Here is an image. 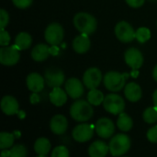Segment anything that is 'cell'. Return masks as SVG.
Returning <instances> with one entry per match:
<instances>
[{"label": "cell", "mask_w": 157, "mask_h": 157, "mask_svg": "<svg viewBox=\"0 0 157 157\" xmlns=\"http://www.w3.org/2000/svg\"><path fill=\"white\" fill-rule=\"evenodd\" d=\"M153 103H154V105L157 108V90L155 91V93L153 94Z\"/></svg>", "instance_id": "obj_39"}, {"label": "cell", "mask_w": 157, "mask_h": 157, "mask_svg": "<svg viewBox=\"0 0 157 157\" xmlns=\"http://www.w3.org/2000/svg\"><path fill=\"white\" fill-rule=\"evenodd\" d=\"M124 157H126V156H124Z\"/></svg>", "instance_id": "obj_44"}, {"label": "cell", "mask_w": 157, "mask_h": 157, "mask_svg": "<svg viewBox=\"0 0 157 157\" xmlns=\"http://www.w3.org/2000/svg\"><path fill=\"white\" fill-rule=\"evenodd\" d=\"M128 78L127 73H120L118 71H109L104 75L103 82L107 90L116 93L125 87V82Z\"/></svg>", "instance_id": "obj_4"}, {"label": "cell", "mask_w": 157, "mask_h": 157, "mask_svg": "<svg viewBox=\"0 0 157 157\" xmlns=\"http://www.w3.org/2000/svg\"><path fill=\"white\" fill-rule=\"evenodd\" d=\"M44 79L46 84L51 88L61 87L65 82L64 73L56 68H49L44 72Z\"/></svg>", "instance_id": "obj_10"}, {"label": "cell", "mask_w": 157, "mask_h": 157, "mask_svg": "<svg viewBox=\"0 0 157 157\" xmlns=\"http://www.w3.org/2000/svg\"><path fill=\"white\" fill-rule=\"evenodd\" d=\"M109 152V146L103 141H96L88 147L90 157H105Z\"/></svg>", "instance_id": "obj_20"}, {"label": "cell", "mask_w": 157, "mask_h": 157, "mask_svg": "<svg viewBox=\"0 0 157 157\" xmlns=\"http://www.w3.org/2000/svg\"><path fill=\"white\" fill-rule=\"evenodd\" d=\"M37 157H47L46 155H38Z\"/></svg>", "instance_id": "obj_41"}, {"label": "cell", "mask_w": 157, "mask_h": 157, "mask_svg": "<svg viewBox=\"0 0 157 157\" xmlns=\"http://www.w3.org/2000/svg\"><path fill=\"white\" fill-rule=\"evenodd\" d=\"M102 79H103L102 72L98 68H90L86 69L83 75L84 85L89 90L97 89L100 85Z\"/></svg>", "instance_id": "obj_9"}, {"label": "cell", "mask_w": 157, "mask_h": 157, "mask_svg": "<svg viewBox=\"0 0 157 157\" xmlns=\"http://www.w3.org/2000/svg\"><path fill=\"white\" fill-rule=\"evenodd\" d=\"M67 96L65 90L61 89V87L52 88L50 93V101L55 106H63L67 102Z\"/></svg>", "instance_id": "obj_22"}, {"label": "cell", "mask_w": 157, "mask_h": 157, "mask_svg": "<svg viewBox=\"0 0 157 157\" xmlns=\"http://www.w3.org/2000/svg\"><path fill=\"white\" fill-rule=\"evenodd\" d=\"M28 89L32 93H40L43 90L45 85V79L39 73L33 72L28 75L26 80Z\"/></svg>", "instance_id": "obj_16"}, {"label": "cell", "mask_w": 157, "mask_h": 157, "mask_svg": "<svg viewBox=\"0 0 157 157\" xmlns=\"http://www.w3.org/2000/svg\"><path fill=\"white\" fill-rule=\"evenodd\" d=\"M73 22L75 29L80 33H85L87 35L94 33L98 26L97 19L91 14L86 12H79L75 14Z\"/></svg>", "instance_id": "obj_1"}, {"label": "cell", "mask_w": 157, "mask_h": 157, "mask_svg": "<svg viewBox=\"0 0 157 157\" xmlns=\"http://www.w3.org/2000/svg\"><path fill=\"white\" fill-rule=\"evenodd\" d=\"M151 38V31L146 27H141L136 31V40L141 43H144L149 41Z\"/></svg>", "instance_id": "obj_30"}, {"label": "cell", "mask_w": 157, "mask_h": 157, "mask_svg": "<svg viewBox=\"0 0 157 157\" xmlns=\"http://www.w3.org/2000/svg\"><path fill=\"white\" fill-rule=\"evenodd\" d=\"M95 130L100 138L109 139L115 132V125L111 119L108 118H101L97 121Z\"/></svg>", "instance_id": "obj_13"}, {"label": "cell", "mask_w": 157, "mask_h": 157, "mask_svg": "<svg viewBox=\"0 0 157 157\" xmlns=\"http://www.w3.org/2000/svg\"><path fill=\"white\" fill-rule=\"evenodd\" d=\"M16 137L14 133H8V132H1L0 133V149L5 150L8 149L13 146L14 141Z\"/></svg>", "instance_id": "obj_27"}, {"label": "cell", "mask_w": 157, "mask_h": 157, "mask_svg": "<svg viewBox=\"0 0 157 157\" xmlns=\"http://www.w3.org/2000/svg\"><path fill=\"white\" fill-rule=\"evenodd\" d=\"M68 128L67 118L63 115H55L50 121V129L52 133L56 135L63 134Z\"/></svg>", "instance_id": "obj_17"}, {"label": "cell", "mask_w": 157, "mask_h": 157, "mask_svg": "<svg viewBox=\"0 0 157 157\" xmlns=\"http://www.w3.org/2000/svg\"><path fill=\"white\" fill-rule=\"evenodd\" d=\"M117 126L120 130L123 132H128L133 127V120L128 114L122 112L119 115V118L117 119Z\"/></svg>", "instance_id": "obj_25"}, {"label": "cell", "mask_w": 157, "mask_h": 157, "mask_svg": "<svg viewBox=\"0 0 157 157\" xmlns=\"http://www.w3.org/2000/svg\"><path fill=\"white\" fill-rule=\"evenodd\" d=\"M10 35L9 33L5 31V29H1L0 31V45L1 46H7L10 43Z\"/></svg>", "instance_id": "obj_33"}, {"label": "cell", "mask_w": 157, "mask_h": 157, "mask_svg": "<svg viewBox=\"0 0 157 157\" xmlns=\"http://www.w3.org/2000/svg\"><path fill=\"white\" fill-rule=\"evenodd\" d=\"M153 78L155 79V81L157 82V65L155 67V68L153 70Z\"/></svg>", "instance_id": "obj_40"}, {"label": "cell", "mask_w": 157, "mask_h": 157, "mask_svg": "<svg viewBox=\"0 0 157 157\" xmlns=\"http://www.w3.org/2000/svg\"><path fill=\"white\" fill-rule=\"evenodd\" d=\"M63 36H64L63 28L62 27L61 24L57 22L49 24L44 32L45 40L51 45L60 44L63 40Z\"/></svg>", "instance_id": "obj_6"}, {"label": "cell", "mask_w": 157, "mask_h": 157, "mask_svg": "<svg viewBox=\"0 0 157 157\" xmlns=\"http://www.w3.org/2000/svg\"><path fill=\"white\" fill-rule=\"evenodd\" d=\"M32 43L31 35L28 32H19L15 38V45L19 50H27Z\"/></svg>", "instance_id": "obj_23"}, {"label": "cell", "mask_w": 157, "mask_h": 157, "mask_svg": "<svg viewBox=\"0 0 157 157\" xmlns=\"http://www.w3.org/2000/svg\"><path fill=\"white\" fill-rule=\"evenodd\" d=\"M124 95L130 102L136 103L142 98V88L136 82H129L124 87Z\"/></svg>", "instance_id": "obj_18"}, {"label": "cell", "mask_w": 157, "mask_h": 157, "mask_svg": "<svg viewBox=\"0 0 157 157\" xmlns=\"http://www.w3.org/2000/svg\"><path fill=\"white\" fill-rule=\"evenodd\" d=\"M104 99H105L104 93L98 89H92L87 93V101L92 105H96V106L100 105L101 104H103Z\"/></svg>", "instance_id": "obj_26"}, {"label": "cell", "mask_w": 157, "mask_h": 157, "mask_svg": "<svg viewBox=\"0 0 157 157\" xmlns=\"http://www.w3.org/2000/svg\"><path fill=\"white\" fill-rule=\"evenodd\" d=\"M9 22V15L7 11H6L4 8H1L0 10V27L1 29H5Z\"/></svg>", "instance_id": "obj_32"}, {"label": "cell", "mask_w": 157, "mask_h": 157, "mask_svg": "<svg viewBox=\"0 0 157 157\" xmlns=\"http://www.w3.org/2000/svg\"><path fill=\"white\" fill-rule=\"evenodd\" d=\"M32 1L33 0H12L15 6H17V8H20V9L28 8L32 4Z\"/></svg>", "instance_id": "obj_35"}, {"label": "cell", "mask_w": 157, "mask_h": 157, "mask_svg": "<svg viewBox=\"0 0 157 157\" xmlns=\"http://www.w3.org/2000/svg\"><path fill=\"white\" fill-rule=\"evenodd\" d=\"M50 52H51L52 55L56 56L58 54V52H59V49H58L57 45H52V47H50Z\"/></svg>", "instance_id": "obj_38"}, {"label": "cell", "mask_w": 157, "mask_h": 157, "mask_svg": "<svg viewBox=\"0 0 157 157\" xmlns=\"http://www.w3.org/2000/svg\"><path fill=\"white\" fill-rule=\"evenodd\" d=\"M94 114L92 105L88 101L77 100L70 107V115L77 122L88 121Z\"/></svg>", "instance_id": "obj_2"}, {"label": "cell", "mask_w": 157, "mask_h": 157, "mask_svg": "<svg viewBox=\"0 0 157 157\" xmlns=\"http://www.w3.org/2000/svg\"><path fill=\"white\" fill-rule=\"evenodd\" d=\"M143 118L144 122L148 124H155L157 122V108L154 106H150L146 108L143 113Z\"/></svg>", "instance_id": "obj_28"}, {"label": "cell", "mask_w": 157, "mask_h": 157, "mask_svg": "<svg viewBox=\"0 0 157 157\" xmlns=\"http://www.w3.org/2000/svg\"><path fill=\"white\" fill-rule=\"evenodd\" d=\"M40 101L39 95L37 94V93H33V94L30 96V102L31 104H37Z\"/></svg>", "instance_id": "obj_37"}, {"label": "cell", "mask_w": 157, "mask_h": 157, "mask_svg": "<svg viewBox=\"0 0 157 157\" xmlns=\"http://www.w3.org/2000/svg\"><path fill=\"white\" fill-rule=\"evenodd\" d=\"M115 35L122 43H131L136 39V31L127 21H120L115 26Z\"/></svg>", "instance_id": "obj_7"}, {"label": "cell", "mask_w": 157, "mask_h": 157, "mask_svg": "<svg viewBox=\"0 0 157 157\" xmlns=\"http://www.w3.org/2000/svg\"><path fill=\"white\" fill-rule=\"evenodd\" d=\"M51 157H69V151L65 146L60 145L52 150Z\"/></svg>", "instance_id": "obj_31"}, {"label": "cell", "mask_w": 157, "mask_h": 157, "mask_svg": "<svg viewBox=\"0 0 157 157\" xmlns=\"http://www.w3.org/2000/svg\"><path fill=\"white\" fill-rule=\"evenodd\" d=\"M103 106L107 112L112 115H120L125 109V101L121 95L110 93L105 96Z\"/></svg>", "instance_id": "obj_5"}, {"label": "cell", "mask_w": 157, "mask_h": 157, "mask_svg": "<svg viewBox=\"0 0 157 157\" xmlns=\"http://www.w3.org/2000/svg\"><path fill=\"white\" fill-rule=\"evenodd\" d=\"M131 139L128 135L120 133L111 138L109 142V152L114 157L121 156L125 155L131 148Z\"/></svg>", "instance_id": "obj_3"}, {"label": "cell", "mask_w": 157, "mask_h": 157, "mask_svg": "<svg viewBox=\"0 0 157 157\" xmlns=\"http://www.w3.org/2000/svg\"><path fill=\"white\" fill-rule=\"evenodd\" d=\"M91 46V42L87 34L80 33L73 41V49L77 54L86 53Z\"/></svg>", "instance_id": "obj_19"}, {"label": "cell", "mask_w": 157, "mask_h": 157, "mask_svg": "<svg viewBox=\"0 0 157 157\" xmlns=\"http://www.w3.org/2000/svg\"><path fill=\"white\" fill-rule=\"evenodd\" d=\"M51 143L47 138L41 137L37 139L34 143V151L39 155H47L51 151Z\"/></svg>", "instance_id": "obj_24"}, {"label": "cell", "mask_w": 157, "mask_h": 157, "mask_svg": "<svg viewBox=\"0 0 157 157\" xmlns=\"http://www.w3.org/2000/svg\"><path fill=\"white\" fill-rule=\"evenodd\" d=\"M19 51L20 50L15 44L11 46H2L0 49V63L8 67L16 65L20 58Z\"/></svg>", "instance_id": "obj_8"}, {"label": "cell", "mask_w": 157, "mask_h": 157, "mask_svg": "<svg viewBox=\"0 0 157 157\" xmlns=\"http://www.w3.org/2000/svg\"><path fill=\"white\" fill-rule=\"evenodd\" d=\"M0 157H6V156H3V155H1V156H0Z\"/></svg>", "instance_id": "obj_43"}, {"label": "cell", "mask_w": 157, "mask_h": 157, "mask_svg": "<svg viewBox=\"0 0 157 157\" xmlns=\"http://www.w3.org/2000/svg\"><path fill=\"white\" fill-rule=\"evenodd\" d=\"M50 47L44 43H39L35 45L31 50V57L34 61L41 62L46 60L50 56Z\"/></svg>", "instance_id": "obj_21"}, {"label": "cell", "mask_w": 157, "mask_h": 157, "mask_svg": "<svg viewBox=\"0 0 157 157\" xmlns=\"http://www.w3.org/2000/svg\"><path fill=\"white\" fill-rule=\"evenodd\" d=\"M83 83L84 82H81V81H79L76 78L68 79L64 84V90L67 93L68 96L72 99L80 98L85 92Z\"/></svg>", "instance_id": "obj_14"}, {"label": "cell", "mask_w": 157, "mask_h": 157, "mask_svg": "<svg viewBox=\"0 0 157 157\" xmlns=\"http://www.w3.org/2000/svg\"><path fill=\"white\" fill-rule=\"evenodd\" d=\"M28 150L23 144H16L9 150L8 157H27Z\"/></svg>", "instance_id": "obj_29"}, {"label": "cell", "mask_w": 157, "mask_h": 157, "mask_svg": "<svg viewBox=\"0 0 157 157\" xmlns=\"http://www.w3.org/2000/svg\"><path fill=\"white\" fill-rule=\"evenodd\" d=\"M94 131L95 128L93 125L83 123L75 127L72 132V136L77 143H86L92 139Z\"/></svg>", "instance_id": "obj_11"}, {"label": "cell", "mask_w": 157, "mask_h": 157, "mask_svg": "<svg viewBox=\"0 0 157 157\" xmlns=\"http://www.w3.org/2000/svg\"><path fill=\"white\" fill-rule=\"evenodd\" d=\"M149 1H155V0H149Z\"/></svg>", "instance_id": "obj_42"}, {"label": "cell", "mask_w": 157, "mask_h": 157, "mask_svg": "<svg viewBox=\"0 0 157 157\" xmlns=\"http://www.w3.org/2000/svg\"><path fill=\"white\" fill-rule=\"evenodd\" d=\"M147 139L149 142L153 143H157V125L152 127L148 131H147Z\"/></svg>", "instance_id": "obj_34"}, {"label": "cell", "mask_w": 157, "mask_h": 157, "mask_svg": "<svg viewBox=\"0 0 157 157\" xmlns=\"http://www.w3.org/2000/svg\"><path fill=\"white\" fill-rule=\"evenodd\" d=\"M125 1L131 7H133V8H138L142 6L145 2V0H125Z\"/></svg>", "instance_id": "obj_36"}, {"label": "cell", "mask_w": 157, "mask_h": 157, "mask_svg": "<svg viewBox=\"0 0 157 157\" xmlns=\"http://www.w3.org/2000/svg\"><path fill=\"white\" fill-rule=\"evenodd\" d=\"M1 110L6 116H13L19 112V105L17 99L11 95H6L1 100Z\"/></svg>", "instance_id": "obj_15"}, {"label": "cell", "mask_w": 157, "mask_h": 157, "mask_svg": "<svg viewBox=\"0 0 157 157\" xmlns=\"http://www.w3.org/2000/svg\"><path fill=\"white\" fill-rule=\"evenodd\" d=\"M124 60L132 70H138L144 64V56L139 49L131 47L125 51Z\"/></svg>", "instance_id": "obj_12"}]
</instances>
